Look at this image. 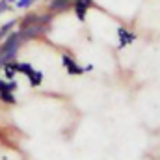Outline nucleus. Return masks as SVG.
Here are the masks:
<instances>
[{
	"label": "nucleus",
	"instance_id": "1",
	"mask_svg": "<svg viewBox=\"0 0 160 160\" xmlns=\"http://www.w3.org/2000/svg\"><path fill=\"white\" fill-rule=\"evenodd\" d=\"M21 43H22V38H21L19 32L8 34L6 41H4L2 47H0V63H8V62H11V60L15 58L17 48H19Z\"/></svg>",
	"mask_w": 160,
	"mask_h": 160
},
{
	"label": "nucleus",
	"instance_id": "2",
	"mask_svg": "<svg viewBox=\"0 0 160 160\" xmlns=\"http://www.w3.org/2000/svg\"><path fill=\"white\" fill-rule=\"evenodd\" d=\"M45 32V24L43 22H32V24H28V26H24V28H21V38H22V41L24 39H30V38H36V36H39V34H43Z\"/></svg>",
	"mask_w": 160,
	"mask_h": 160
},
{
	"label": "nucleus",
	"instance_id": "3",
	"mask_svg": "<svg viewBox=\"0 0 160 160\" xmlns=\"http://www.w3.org/2000/svg\"><path fill=\"white\" fill-rule=\"evenodd\" d=\"M73 6H75L77 17H78L80 21H84V19H86V11H88V8L93 6V0H75Z\"/></svg>",
	"mask_w": 160,
	"mask_h": 160
},
{
	"label": "nucleus",
	"instance_id": "4",
	"mask_svg": "<svg viewBox=\"0 0 160 160\" xmlns=\"http://www.w3.org/2000/svg\"><path fill=\"white\" fill-rule=\"evenodd\" d=\"M71 6V0H48V9L58 13V11H63Z\"/></svg>",
	"mask_w": 160,
	"mask_h": 160
},
{
	"label": "nucleus",
	"instance_id": "5",
	"mask_svg": "<svg viewBox=\"0 0 160 160\" xmlns=\"http://www.w3.org/2000/svg\"><path fill=\"white\" fill-rule=\"evenodd\" d=\"M62 62H63V65L67 67V71H69L71 75H80V73H82V67L77 65V62H75L71 56H63V58H62Z\"/></svg>",
	"mask_w": 160,
	"mask_h": 160
},
{
	"label": "nucleus",
	"instance_id": "6",
	"mask_svg": "<svg viewBox=\"0 0 160 160\" xmlns=\"http://www.w3.org/2000/svg\"><path fill=\"white\" fill-rule=\"evenodd\" d=\"M118 34H119L121 47H123V45H128L130 41H134V38H136L134 34H130V32H128V30H125V28H119V30H118Z\"/></svg>",
	"mask_w": 160,
	"mask_h": 160
},
{
	"label": "nucleus",
	"instance_id": "7",
	"mask_svg": "<svg viewBox=\"0 0 160 160\" xmlns=\"http://www.w3.org/2000/svg\"><path fill=\"white\" fill-rule=\"evenodd\" d=\"M28 78H30V84L32 86H39L41 80H43V75H41V71H32Z\"/></svg>",
	"mask_w": 160,
	"mask_h": 160
},
{
	"label": "nucleus",
	"instance_id": "8",
	"mask_svg": "<svg viewBox=\"0 0 160 160\" xmlns=\"http://www.w3.org/2000/svg\"><path fill=\"white\" fill-rule=\"evenodd\" d=\"M39 21V15H26L22 21H21V28H24V26H28V24H32V22H38Z\"/></svg>",
	"mask_w": 160,
	"mask_h": 160
},
{
	"label": "nucleus",
	"instance_id": "9",
	"mask_svg": "<svg viewBox=\"0 0 160 160\" xmlns=\"http://www.w3.org/2000/svg\"><path fill=\"white\" fill-rule=\"evenodd\" d=\"M15 89H17V84H15V82L6 84V82H2V80H0V93H6V91H15Z\"/></svg>",
	"mask_w": 160,
	"mask_h": 160
},
{
	"label": "nucleus",
	"instance_id": "10",
	"mask_svg": "<svg viewBox=\"0 0 160 160\" xmlns=\"http://www.w3.org/2000/svg\"><path fill=\"white\" fill-rule=\"evenodd\" d=\"M13 26H15V21H9L8 24H4V26L0 28V39H4V38H6V36L9 34V30H11Z\"/></svg>",
	"mask_w": 160,
	"mask_h": 160
},
{
	"label": "nucleus",
	"instance_id": "11",
	"mask_svg": "<svg viewBox=\"0 0 160 160\" xmlns=\"http://www.w3.org/2000/svg\"><path fill=\"white\" fill-rule=\"evenodd\" d=\"M0 99H2V101H6V102H9V104H15V97L11 95V91L0 93Z\"/></svg>",
	"mask_w": 160,
	"mask_h": 160
},
{
	"label": "nucleus",
	"instance_id": "12",
	"mask_svg": "<svg viewBox=\"0 0 160 160\" xmlns=\"http://www.w3.org/2000/svg\"><path fill=\"white\" fill-rule=\"evenodd\" d=\"M32 2H34V0H17V8H19V9H21V8H28Z\"/></svg>",
	"mask_w": 160,
	"mask_h": 160
},
{
	"label": "nucleus",
	"instance_id": "13",
	"mask_svg": "<svg viewBox=\"0 0 160 160\" xmlns=\"http://www.w3.org/2000/svg\"><path fill=\"white\" fill-rule=\"evenodd\" d=\"M8 8H9V6H8V2H6V0H0V13H4Z\"/></svg>",
	"mask_w": 160,
	"mask_h": 160
},
{
	"label": "nucleus",
	"instance_id": "14",
	"mask_svg": "<svg viewBox=\"0 0 160 160\" xmlns=\"http://www.w3.org/2000/svg\"><path fill=\"white\" fill-rule=\"evenodd\" d=\"M6 2H13V0H6Z\"/></svg>",
	"mask_w": 160,
	"mask_h": 160
},
{
	"label": "nucleus",
	"instance_id": "15",
	"mask_svg": "<svg viewBox=\"0 0 160 160\" xmlns=\"http://www.w3.org/2000/svg\"><path fill=\"white\" fill-rule=\"evenodd\" d=\"M0 65H2V63H0Z\"/></svg>",
	"mask_w": 160,
	"mask_h": 160
}]
</instances>
